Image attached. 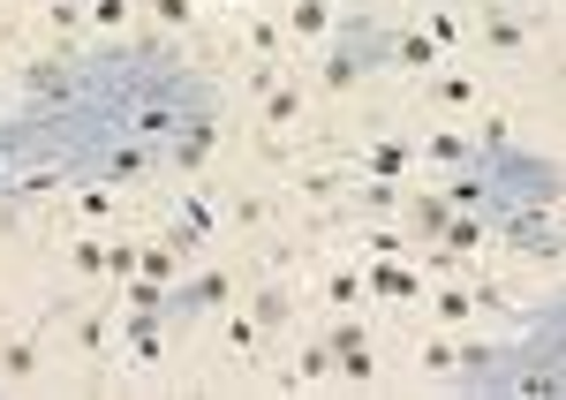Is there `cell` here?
Segmentation results:
<instances>
[{"mask_svg":"<svg viewBox=\"0 0 566 400\" xmlns=\"http://www.w3.org/2000/svg\"><path fill=\"white\" fill-rule=\"evenodd\" d=\"M469 151H476V136H461V129H438V136H423V151H416V159H431V167H446V175H453V167H461Z\"/></svg>","mask_w":566,"mask_h":400,"instance_id":"obj_16","label":"cell"},{"mask_svg":"<svg viewBox=\"0 0 566 400\" xmlns=\"http://www.w3.org/2000/svg\"><path fill=\"white\" fill-rule=\"evenodd\" d=\"M431 98H438V106H453V114H476V106H483V91H476L469 69H431Z\"/></svg>","mask_w":566,"mask_h":400,"instance_id":"obj_11","label":"cell"},{"mask_svg":"<svg viewBox=\"0 0 566 400\" xmlns=\"http://www.w3.org/2000/svg\"><path fill=\"white\" fill-rule=\"evenodd\" d=\"M469 175H476L483 227L514 220V212H559V159L552 151H522L514 136H499V144L469 151Z\"/></svg>","mask_w":566,"mask_h":400,"instance_id":"obj_3","label":"cell"},{"mask_svg":"<svg viewBox=\"0 0 566 400\" xmlns=\"http://www.w3.org/2000/svg\"><path fill=\"white\" fill-rule=\"evenodd\" d=\"M392 69H408V76H431V69H446V61H438V45L416 31V39H392Z\"/></svg>","mask_w":566,"mask_h":400,"instance_id":"obj_18","label":"cell"},{"mask_svg":"<svg viewBox=\"0 0 566 400\" xmlns=\"http://www.w3.org/2000/svg\"><path fill=\"white\" fill-rule=\"evenodd\" d=\"M325 370H333V348H325V340H310L303 356H295V386H317Z\"/></svg>","mask_w":566,"mask_h":400,"instance_id":"obj_25","label":"cell"},{"mask_svg":"<svg viewBox=\"0 0 566 400\" xmlns=\"http://www.w3.org/2000/svg\"><path fill=\"white\" fill-rule=\"evenodd\" d=\"M122 23H129V0H91V31L98 39H122Z\"/></svg>","mask_w":566,"mask_h":400,"instance_id":"obj_23","label":"cell"},{"mask_svg":"<svg viewBox=\"0 0 566 400\" xmlns=\"http://www.w3.org/2000/svg\"><path fill=\"white\" fill-rule=\"evenodd\" d=\"M136 257H144V242H122V234L106 242V272H114V287H122V280H136Z\"/></svg>","mask_w":566,"mask_h":400,"instance_id":"obj_24","label":"cell"},{"mask_svg":"<svg viewBox=\"0 0 566 400\" xmlns=\"http://www.w3.org/2000/svg\"><path fill=\"white\" fill-rule=\"evenodd\" d=\"M355 204H370V212H392V204H400V181H386V175H355Z\"/></svg>","mask_w":566,"mask_h":400,"instance_id":"obj_22","label":"cell"},{"mask_svg":"<svg viewBox=\"0 0 566 400\" xmlns=\"http://www.w3.org/2000/svg\"><path fill=\"white\" fill-rule=\"evenodd\" d=\"M378 69H392V31L378 23V15H370V8H355V15H333L317 84H325V91H355L363 76H378Z\"/></svg>","mask_w":566,"mask_h":400,"instance_id":"obj_4","label":"cell"},{"mask_svg":"<svg viewBox=\"0 0 566 400\" xmlns=\"http://www.w3.org/2000/svg\"><path fill=\"white\" fill-rule=\"evenodd\" d=\"M363 250H370V257H400V250H408V234H400V227H370V234H363Z\"/></svg>","mask_w":566,"mask_h":400,"instance_id":"obj_28","label":"cell"},{"mask_svg":"<svg viewBox=\"0 0 566 400\" xmlns=\"http://www.w3.org/2000/svg\"><path fill=\"white\" fill-rule=\"evenodd\" d=\"M333 189H340V175H303V181H295V197H310V204H325Z\"/></svg>","mask_w":566,"mask_h":400,"instance_id":"obj_31","label":"cell"},{"mask_svg":"<svg viewBox=\"0 0 566 400\" xmlns=\"http://www.w3.org/2000/svg\"><path fill=\"white\" fill-rule=\"evenodd\" d=\"M483 242H491V227H483V212H453V220L438 227V257H431V265H453V257H476Z\"/></svg>","mask_w":566,"mask_h":400,"instance_id":"obj_10","label":"cell"},{"mask_svg":"<svg viewBox=\"0 0 566 400\" xmlns=\"http://www.w3.org/2000/svg\"><path fill=\"white\" fill-rule=\"evenodd\" d=\"M151 15H159L167 31H189V23H197V0H151Z\"/></svg>","mask_w":566,"mask_h":400,"instance_id":"obj_29","label":"cell"},{"mask_svg":"<svg viewBox=\"0 0 566 400\" xmlns=\"http://www.w3.org/2000/svg\"><path fill=\"white\" fill-rule=\"evenodd\" d=\"M69 265L84 272V280H91V272H106V242H98V234H84V242L69 250Z\"/></svg>","mask_w":566,"mask_h":400,"instance_id":"obj_27","label":"cell"},{"mask_svg":"<svg viewBox=\"0 0 566 400\" xmlns=\"http://www.w3.org/2000/svg\"><path fill=\"white\" fill-rule=\"evenodd\" d=\"M325 348H333V370H340V378L370 386V370H378V362H370V333H363L355 317H340V325L325 333Z\"/></svg>","mask_w":566,"mask_h":400,"instance_id":"obj_7","label":"cell"},{"mask_svg":"<svg viewBox=\"0 0 566 400\" xmlns=\"http://www.w3.org/2000/svg\"><path fill=\"white\" fill-rule=\"evenodd\" d=\"M212 227H219V212H212V204H205V197H181L175 227H167V242H175V250H181V265H189V257H197V250L212 242Z\"/></svg>","mask_w":566,"mask_h":400,"instance_id":"obj_9","label":"cell"},{"mask_svg":"<svg viewBox=\"0 0 566 400\" xmlns=\"http://www.w3.org/2000/svg\"><path fill=\"white\" fill-rule=\"evenodd\" d=\"M491 242L522 250V257H536V265H559V212H514V220L491 227Z\"/></svg>","mask_w":566,"mask_h":400,"instance_id":"obj_6","label":"cell"},{"mask_svg":"<svg viewBox=\"0 0 566 400\" xmlns=\"http://www.w3.org/2000/svg\"><path fill=\"white\" fill-rule=\"evenodd\" d=\"M234 303V272L227 265H205V272H175L167 280V317H212V310H227Z\"/></svg>","mask_w":566,"mask_h":400,"instance_id":"obj_5","label":"cell"},{"mask_svg":"<svg viewBox=\"0 0 566 400\" xmlns=\"http://www.w3.org/2000/svg\"><path fill=\"white\" fill-rule=\"evenodd\" d=\"M476 45H483V53H499V61H522V53H528V23L514 15V8H491V0H483Z\"/></svg>","mask_w":566,"mask_h":400,"instance_id":"obj_8","label":"cell"},{"mask_svg":"<svg viewBox=\"0 0 566 400\" xmlns=\"http://www.w3.org/2000/svg\"><path fill=\"white\" fill-rule=\"evenodd\" d=\"M0 378H8V386L39 378V333H23V340H8V348H0Z\"/></svg>","mask_w":566,"mask_h":400,"instance_id":"obj_17","label":"cell"},{"mask_svg":"<svg viewBox=\"0 0 566 400\" xmlns=\"http://www.w3.org/2000/svg\"><path fill=\"white\" fill-rule=\"evenodd\" d=\"M0 15H8V8H0Z\"/></svg>","mask_w":566,"mask_h":400,"instance_id":"obj_34","label":"cell"},{"mask_svg":"<svg viewBox=\"0 0 566 400\" xmlns=\"http://www.w3.org/2000/svg\"><path fill=\"white\" fill-rule=\"evenodd\" d=\"M453 348H461V340H431V348H423V370H438V378H453Z\"/></svg>","mask_w":566,"mask_h":400,"instance_id":"obj_30","label":"cell"},{"mask_svg":"<svg viewBox=\"0 0 566 400\" xmlns=\"http://www.w3.org/2000/svg\"><path fill=\"white\" fill-rule=\"evenodd\" d=\"M76 333H84V356H91V362H114V310L84 317V325H76Z\"/></svg>","mask_w":566,"mask_h":400,"instance_id":"obj_19","label":"cell"},{"mask_svg":"<svg viewBox=\"0 0 566 400\" xmlns=\"http://www.w3.org/2000/svg\"><path fill=\"white\" fill-rule=\"evenodd\" d=\"M325 31H333V0H287V39L317 45Z\"/></svg>","mask_w":566,"mask_h":400,"instance_id":"obj_14","label":"cell"},{"mask_svg":"<svg viewBox=\"0 0 566 400\" xmlns=\"http://www.w3.org/2000/svg\"><path fill=\"white\" fill-rule=\"evenodd\" d=\"M287 317H295V295H287V287H280V280H272V287H258V295H250V325H258V333H272V325H287Z\"/></svg>","mask_w":566,"mask_h":400,"instance_id":"obj_15","label":"cell"},{"mask_svg":"<svg viewBox=\"0 0 566 400\" xmlns=\"http://www.w3.org/2000/svg\"><path fill=\"white\" fill-rule=\"evenodd\" d=\"M250 45H258L264 61H272V53H280V31H272V23H250Z\"/></svg>","mask_w":566,"mask_h":400,"instance_id":"obj_33","label":"cell"},{"mask_svg":"<svg viewBox=\"0 0 566 400\" xmlns=\"http://www.w3.org/2000/svg\"><path fill=\"white\" fill-rule=\"evenodd\" d=\"M227 220H234V227H264V204H258V197H242V204H234Z\"/></svg>","mask_w":566,"mask_h":400,"instance_id":"obj_32","label":"cell"},{"mask_svg":"<svg viewBox=\"0 0 566 400\" xmlns=\"http://www.w3.org/2000/svg\"><path fill=\"white\" fill-rule=\"evenodd\" d=\"M431 310L446 317V325H469V317H476V295H469V287H446V295H438Z\"/></svg>","mask_w":566,"mask_h":400,"instance_id":"obj_26","label":"cell"},{"mask_svg":"<svg viewBox=\"0 0 566 400\" xmlns=\"http://www.w3.org/2000/svg\"><path fill=\"white\" fill-rule=\"evenodd\" d=\"M355 167H363V175H386V181H408L416 175V151H408V144H363Z\"/></svg>","mask_w":566,"mask_h":400,"instance_id":"obj_13","label":"cell"},{"mask_svg":"<svg viewBox=\"0 0 566 400\" xmlns=\"http://www.w3.org/2000/svg\"><path fill=\"white\" fill-rule=\"evenodd\" d=\"M295 114H303V91L295 84H264V122H272V129H287Z\"/></svg>","mask_w":566,"mask_h":400,"instance_id":"obj_20","label":"cell"},{"mask_svg":"<svg viewBox=\"0 0 566 400\" xmlns=\"http://www.w3.org/2000/svg\"><path fill=\"white\" fill-rule=\"evenodd\" d=\"M325 303H333V310H355V303H363V272H355V265L325 272Z\"/></svg>","mask_w":566,"mask_h":400,"instance_id":"obj_21","label":"cell"},{"mask_svg":"<svg viewBox=\"0 0 566 400\" xmlns=\"http://www.w3.org/2000/svg\"><path fill=\"white\" fill-rule=\"evenodd\" d=\"M219 122V84L167 39H106L23 76V98L0 114V167L15 197L76 181H144L175 167V144Z\"/></svg>","mask_w":566,"mask_h":400,"instance_id":"obj_1","label":"cell"},{"mask_svg":"<svg viewBox=\"0 0 566 400\" xmlns=\"http://www.w3.org/2000/svg\"><path fill=\"white\" fill-rule=\"evenodd\" d=\"M559 340H566V310H544L522 325V340H461L453 348V386L461 393H559Z\"/></svg>","mask_w":566,"mask_h":400,"instance_id":"obj_2","label":"cell"},{"mask_svg":"<svg viewBox=\"0 0 566 400\" xmlns=\"http://www.w3.org/2000/svg\"><path fill=\"white\" fill-rule=\"evenodd\" d=\"M400 204H408V227H416L423 242H438V227L453 220V204H446V189H408Z\"/></svg>","mask_w":566,"mask_h":400,"instance_id":"obj_12","label":"cell"}]
</instances>
